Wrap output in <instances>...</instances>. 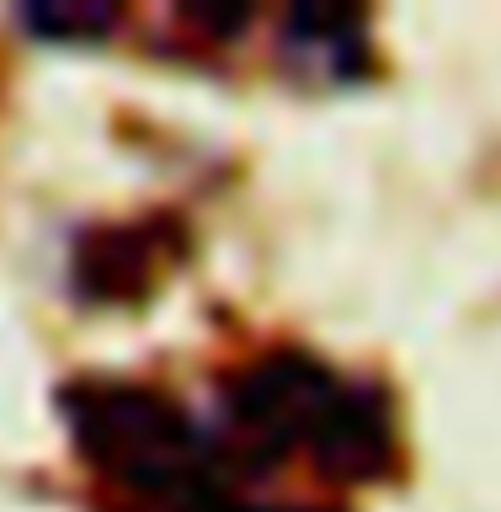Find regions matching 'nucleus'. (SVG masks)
I'll use <instances>...</instances> for the list:
<instances>
[{
	"instance_id": "obj_3",
	"label": "nucleus",
	"mask_w": 501,
	"mask_h": 512,
	"mask_svg": "<svg viewBox=\"0 0 501 512\" xmlns=\"http://www.w3.org/2000/svg\"><path fill=\"white\" fill-rule=\"evenodd\" d=\"M166 262V230L160 224H102L75 246V294L96 304H123L150 294L155 272Z\"/></svg>"
},
{
	"instance_id": "obj_5",
	"label": "nucleus",
	"mask_w": 501,
	"mask_h": 512,
	"mask_svg": "<svg viewBox=\"0 0 501 512\" xmlns=\"http://www.w3.org/2000/svg\"><path fill=\"white\" fill-rule=\"evenodd\" d=\"M16 22L43 43H102L123 16L118 6H22Z\"/></svg>"
},
{
	"instance_id": "obj_2",
	"label": "nucleus",
	"mask_w": 501,
	"mask_h": 512,
	"mask_svg": "<svg viewBox=\"0 0 501 512\" xmlns=\"http://www.w3.org/2000/svg\"><path fill=\"white\" fill-rule=\"evenodd\" d=\"M80 459L123 486L139 507H176L208 491H240L256 459L230 432H208L171 395L128 379H86L64 390Z\"/></svg>"
},
{
	"instance_id": "obj_6",
	"label": "nucleus",
	"mask_w": 501,
	"mask_h": 512,
	"mask_svg": "<svg viewBox=\"0 0 501 512\" xmlns=\"http://www.w3.org/2000/svg\"><path fill=\"white\" fill-rule=\"evenodd\" d=\"M134 512H331V507H278V502H256L246 491H208L176 507H134Z\"/></svg>"
},
{
	"instance_id": "obj_4",
	"label": "nucleus",
	"mask_w": 501,
	"mask_h": 512,
	"mask_svg": "<svg viewBox=\"0 0 501 512\" xmlns=\"http://www.w3.org/2000/svg\"><path fill=\"white\" fill-rule=\"evenodd\" d=\"M283 59L310 80H358L368 70V22L358 6H294L278 32Z\"/></svg>"
},
{
	"instance_id": "obj_1",
	"label": "nucleus",
	"mask_w": 501,
	"mask_h": 512,
	"mask_svg": "<svg viewBox=\"0 0 501 512\" xmlns=\"http://www.w3.org/2000/svg\"><path fill=\"white\" fill-rule=\"evenodd\" d=\"M219 400L230 438L256 464L304 454L326 480H384L400 459L390 400L315 352H262L224 374Z\"/></svg>"
}]
</instances>
